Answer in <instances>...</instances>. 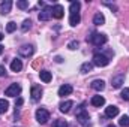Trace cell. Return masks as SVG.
I'll return each instance as SVG.
<instances>
[{
	"mask_svg": "<svg viewBox=\"0 0 129 127\" xmlns=\"http://www.w3.org/2000/svg\"><path fill=\"white\" fill-rule=\"evenodd\" d=\"M75 117H77V121H78L80 124H83V126H87V124H89V120H90V117H89V112L86 111L84 105H81V106L77 109V114H75Z\"/></svg>",
	"mask_w": 129,
	"mask_h": 127,
	"instance_id": "obj_1",
	"label": "cell"
},
{
	"mask_svg": "<svg viewBox=\"0 0 129 127\" xmlns=\"http://www.w3.org/2000/svg\"><path fill=\"white\" fill-rule=\"evenodd\" d=\"M87 42H92L93 45L101 46V45L107 43V36L101 34V33H92V36H87Z\"/></svg>",
	"mask_w": 129,
	"mask_h": 127,
	"instance_id": "obj_2",
	"label": "cell"
},
{
	"mask_svg": "<svg viewBox=\"0 0 129 127\" xmlns=\"http://www.w3.org/2000/svg\"><path fill=\"white\" fill-rule=\"evenodd\" d=\"M110 64V60L108 57H105L104 54H95L93 55V66H98V67H105Z\"/></svg>",
	"mask_w": 129,
	"mask_h": 127,
	"instance_id": "obj_3",
	"label": "cell"
},
{
	"mask_svg": "<svg viewBox=\"0 0 129 127\" xmlns=\"http://www.w3.org/2000/svg\"><path fill=\"white\" fill-rule=\"evenodd\" d=\"M20 93H21V85H20V84H11V85L5 90V96H8V97L20 96Z\"/></svg>",
	"mask_w": 129,
	"mask_h": 127,
	"instance_id": "obj_4",
	"label": "cell"
},
{
	"mask_svg": "<svg viewBox=\"0 0 129 127\" xmlns=\"http://www.w3.org/2000/svg\"><path fill=\"white\" fill-rule=\"evenodd\" d=\"M36 120H38V123L45 124V123L50 120V112H48L47 109H44V108H39V109L36 111Z\"/></svg>",
	"mask_w": 129,
	"mask_h": 127,
	"instance_id": "obj_5",
	"label": "cell"
},
{
	"mask_svg": "<svg viewBox=\"0 0 129 127\" xmlns=\"http://www.w3.org/2000/svg\"><path fill=\"white\" fill-rule=\"evenodd\" d=\"M33 52H35V48H33L32 45H23L20 49H18V54L21 55V57H32Z\"/></svg>",
	"mask_w": 129,
	"mask_h": 127,
	"instance_id": "obj_6",
	"label": "cell"
},
{
	"mask_svg": "<svg viewBox=\"0 0 129 127\" xmlns=\"http://www.w3.org/2000/svg\"><path fill=\"white\" fill-rule=\"evenodd\" d=\"M123 82H125V75H122V73H117V75H114V76L111 78V85H113V88H120Z\"/></svg>",
	"mask_w": 129,
	"mask_h": 127,
	"instance_id": "obj_7",
	"label": "cell"
},
{
	"mask_svg": "<svg viewBox=\"0 0 129 127\" xmlns=\"http://www.w3.org/2000/svg\"><path fill=\"white\" fill-rule=\"evenodd\" d=\"M30 96H32V100L33 102H38L42 96V87L41 85H32L30 88Z\"/></svg>",
	"mask_w": 129,
	"mask_h": 127,
	"instance_id": "obj_8",
	"label": "cell"
},
{
	"mask_svg": "<svg viewBox=\"0 0 129 127\" xmlns=\"http://www.w3.org/2000/svg\"><path fill=\"white\" fill-rule=\"evenodd\" d=\"M51 17H53V8L45 6L44 11H41V14H39V21H48Z\"/></svg>",
	"mask_w": 129,
	"mask_h": 127,
	"instance_id": "obj_9",
	"label": "cell"
},
{
	"mask_svg": "<svg viewBox=\"0 0 129 127\" xmlns=\"http://www.w3.org/2000/svg\"><path fill=\"white\" fill-rule=\"evenodd\" d=\"M105 115H107L108 118H114V117H117V115H119V108L114 106V105L107 106V108H105Z\"/></svg>",
	"mask_w": 129,
	"mask_h": 127,
	"instance_id": "obj_10",
	"label": "cell"
},
{
	"mask_svg": "<svg viewBox=\"0 0 129 127\" xmlns=\"http://www.w3.org/2000/svg\"><path fill=\"white\" fill-rule=\"evenodd\" d=\"M64 15V9L62 5H56L54 8H53V17L56 18V20H60V18H63Z\"/></svg>",
	"mask_w": 129,
	"mask_h": 127,
	"instance_id": "obj_11",
	"label": "cell"
},
{
	"mask_svg": "<svg viewBox=\"0 0 129 127\" xmlns=\"http://www.w3.org/2000/svg\"><path fill=\"white\" fill-rule=\"evenodd\" d=\"M72 85H69V84H64V85H62L60 88H59V96H62V97H64V96H69L71 93H72Z\"/></svg>",
	"mask_w": 129,
	"mask_h": 127,
	"instance_id": "obj_12",
	"label": "cell"
},
{
	"mask_svg": "<svg viewBox=\"0 0 129 127\" xmlns=\"http://www.w3.org/2000/svg\"><path fill=\"white\" fill-rule=\"evenodd\" d=\"M11 8H12V2H11V0H6V2H3V3L0 5V14H3V15L9 14Z\"/></svg>",
	"mask_w": 129,
	"mask_h": 127,
	"instance_id": "obj_13",
	"label": "cell"
},
{
	"mask_svg": "<svg viewBox=\"0 0 129 127\" xmlns=\"http://www.w3.org/2000/svg\"><path fill=\"white\" fill-rule=\"evenodd\" d=\"M72 106H74V102H72V100H64V102H62V103L59 105L60 111H62V112H64V114H66V112H69Z\"/></svg>",
	"mask_w": 129,
	"mask_h": 127,
	"instance_id": "obj_14",
	"label": "cell"
},
{
	"mask_svg": "<svg viewBox=\"0 0 129 127\" xmlns=\"http://www.w3.org/2000/svg\"><path fill=\"white\" fill-rule=\"evenodd\" d=\"M90 102H92V105H93V106H98V108H101V106H104V105H105V99H104L102 96H93Z\"/></svg>",
	"mask_w": 129,
	"mask_h": 127,
	"instance_id": "obj_15",
	"label": "cell"
},
{
	"mask_svg": "<svg viewBox=\"0 0 129 127\" xmlns=\"http://www.w3.org/2000/svg\"><path fill=\"white\" fill-rule=\"evenodd\" d=\"M21 69H23L21 60H20V58H14L12 63H11V70H12V72H20Z\"/></svg>",
	"mask_w": 129,
	"mask_h": 127,
	"instance_id": "obj_16",
	"label": "cell"
},
{
	"mask_svg": "<svg viewBox=\"0 0 129 127\" xmlns=\"http://www.w3.org/2000/svg\"><path fill=\"white\" fill-rule=\"evenodd\" d=\"M90 87H92L93 90H96V91H102V90L105 88V82H104L102 79H95Z\"/></svg>",
	"mask_w": 129,
	"mask_h": 127,
	"instance_id": "obj_17",
	"label": "cell"
},
{
	"mask_svg": "<svg viewBox=\"0 0 129 127\" xmlns=\"http://www.w3.org/2000/svg\"><path fill=\"white\" fill-rule=\"evenodd\" d=\"M80 21H81V17H80V12H78V14H71V17H69V24H71L72 27H75V26H78V24H80Z\"/></svg>",
	"mask_w": 129,
	"mask_h": 127,
	"instance_id": "obj_18",
	"label": "cell"
},
{
	"mask_svg": "<svg viewBox=\"0 0 129 127\" xmlns=\"http://www.w3.org/2000/svg\"><path fill=\"white\" fill-rule=\"evenodd\" d=\"M104 23H105V17H104L101 12H98L96 15L93 17V24H95V26H102Z\"/></svg>",
	"mask_w": 129,
	"mask_h": 127,
	"instance_id": "obj_19",
	"label": "cell"
},
{
	"mask_svg": "<svg viewBox=\"0 0 129 127\" xmlns=\"http://www.w3.org/2000/svg\"><path fill=\"white\" fill-rule=\"evenodd\" d=\"M39 76H41V79L44 82H50L51 81V72H48V70H41L39 72Z\"/></svg>",
	"mask_w": 129,
	"mask_h": 127,
	"instance_id": "obj_20",
	"label": "cell"
},
{
	"mask_svg": "<svg viewBox=\"0 0 129 127\" xmlns=\"http://www.w3.org/2000/svg\"><path fill=\"white\" fill-rule=\"evenodd\" d=\"M80 8H81V5H80V2H71V6H69V11H71V14H78V11H80Z\"/></svg>",
	"mask_w": 129,
	"mask_h": 127,
	"instance_id": "obj_21",
	"label": "cell"
},
{
	"mask_svg": "<svg viewBox=\"0 0 129 127\" xmlns=\"http://www.w3.org/2000/svg\"><path fill=\"white\" fill-rule=\"evenodd\" d=\"M93 70V63H84L83 66H81V69H80V72L81 73H89V72H92Z\"/></svg>",
	"mask_w": 129,
	"mask_h": 127,
	"instance_id": "obj_22",
	"label": "cell"
},
{
	"mask_svg": "<svg viewBox=\"0 0 129 127\" xmlns=\"http://www.w3.org/2000/svg\"><path fill=\"white\" fill-rule=\"evenodd\" d=\"M8 108H9V103H8V100H5V99H0V114H5V112L8 111Z\"/></svg>",
	"mask_w": 129,
	"mask_h": 127,
	"instance_id": "obj_23",
	"label": "cell"
},
{
	"mask_svg": "<svg viewBox=\"0 0 129 127\" xmlns=\"http://www.w3.org/2000/svg\"><path fill=\"white\" fill-rule=\"evenodd\" d=\"M119 124L122 127H129V115H122L119 120Z\"/></svg>",
	"mask_w": 129,
	"mask_h": 127,
	"instance_id": "obj_24",
	"label": "cell"
},
{
	"mask_svg": "<svg viewBox=\"0 0 129 127\" xmlns=\"http://www.w3.org/2000/svg\"><path fill=\"white\" fill-rule=\"evenodd\" d=\"M30 27H32V21H30V20H24V23H23V26H21V30H23V32H27Z\"/></svg>",
	"mask_w": 129,
	"mask_h": 127,
	"instance_id": "obj_25",
	"label": "cell"
},
{
	"mask_svg": "<svg viewBox=\"0 0 129 127\" xmlns=\"http://www.w3.org/2000/svg\"><path fill=\"white\" fill-rule=\"evenodd\" d=\"M53 127H68V123L64 120H56L53 123Z\"/></svg>",
	"mask_w": 129,
	"mask_h": 127,
	"instance_id": "obj_26",
	"label": "cell"
},
{
	"mask_svg": "<svg viewBox=\"0 0 129 127\" xmlns=\"http://www.w3.org/2000/svg\"><path fill=\"white\" fill-rule=\"evenodd\" d=\"M17 8L26 9V8H29V2L27 0H20V2H17Z\"/></svg>",
	"mask_w": 129,
	"mask_h": 127,
	"instance_id": "obj_27",
	"label": "cell"
},
{
	"mask_svg": "<svg viewBox=\"0 0 129 127\" xmlns=\"http://www.w3.org/2000/svg\"><path fill=\"white\" fill-rule=\"evenodd\" d=\"M15 29H17V24L15 23H8V26H6V32L8 33H12V32H15Z\"/></svg>",
	"mask_w": 129,
	"mask_h": 127,
	"instance_id": "obj_28",
	"label": "cell"
},
{
	"mask_svg": "<svg viewBox=\"0 0 129 127\" xmlns=\"http://www.w3.org/2000/svg\"><path fill=\"white\" fill-rule=\"evenodd\" d=\"M78 45H80V43H78V40H72V42H69V43H68V48H69V49H77V48H78Z\"/></svg>",
	"mask_w": 129,
	"mask_h": 127,
	"instance_id": "obj_29",
	"label": "cell"
},
{
	"mask_svg": "<svg viewBox=\"0 0 129 127\" xmlns=\"http://www.w3.org/2000/svg\"><path fill=\"white\" fill-rule=\"evenodd\" d=\"M120 96H122V99H123V100H129V88H123Z\"/></svg>",
	"mask_w": 129,
	"mask_h": 127,
	"instance_id": "obj_30",
	"label": "cell"
},
{
	"mask_svg": "<svg viewBox=\"0 0 129 127\" xmlns=\"http://www.w3.org/2000/svg\"><path fill=\"white\" fill-rule=\"evenodd\" d=\"M6 75V69H5V66H0V76H5Z\"/></svg>",
	"mask_w": 129,
	"mask_h": 127,
	"instance_id": "obj_31",
	"label": "cell"
},
{
	"mask_svg": "<svg viewBox=\"0 0 129 127\" xmlns=\"http://www.w3.org/2000/svg\"><path fill=\"white\" fill-rule=\"evenodd\" d=\"M21 105H23V99H21V97H20V99H18V100H17V102H15V106H17V108H20V106H21Z\"/></svg>",
	"mask_w": 129,
	"mask_h": 127,
	"instance_id": "obj_32",
	"label": "cell"
},
{
	"mask_svg": "<svg viewBox=\"0 0 129 127\" xmlns=\"http://www.w3.org/2000/svg\"><path fill=\"white\" fill-rule=\"evenodd\" d=\"M3 49H5V48H3V46H2V45H0V54H2V52H3Z\"/></svg>",
	"mask_w": 129,
	"mask_h": 127,
	"instance_id": "obj_33",
	"label": "cell"
},
{
	"mask_svg": "<svg viewBox=\"0 0 129 127\" xmlns=\"http://www.w3.org/2000/svg\"><path fill=\"white\" fill-rule=\"evenodd\" d=\"M107 127H116V126H114V124H108Z\"/></svg>",
	"mask_w": 129,
	"mask_h": 127,
	"instance_id": "obj_34",
	"label": "cell"
},
{
	"mask_svg": "<svg viewBox=\"0 0 129 127\" xmlns=\"http://www.w3.org/2000/svg\"><path fill=\"white\" fill-rule=\"evenodd\" d=\"M2 39H3V34H2V33H0V40H2Z\"/></svg>",
	"mask_w": 129,
	"mask_h": 127,
	"instance_id": "obj_35",
	"label": "cell"
}]
</instances>
